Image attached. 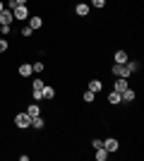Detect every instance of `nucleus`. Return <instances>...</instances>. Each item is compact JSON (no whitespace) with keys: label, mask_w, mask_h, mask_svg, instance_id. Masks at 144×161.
Segmentation results:
<instances>
[{"label":"nucleus","mask_w":144,"mask_h":161,"mask_svg":"<svg viewBox=\"0 0 144 161\" xmlns=\"http://www.w3.org/2000/svg\"><path fill=\"white\" fill-rule=\"evenodd\" d=\"M14 125H17L19 130L31 128V115H29L27 111H24V113H17V115H14Z\"/></svg>","instance_id":"f257e3e1"},{"label":"nucleus","mask_w":144,"mask_h":161,"mask_svg":"<svg viewBox=\"0 0 144 161\" xmlns=\"http://www.w3.org/2000/svg\"><path fill=\"white\" fill-rule=\"evenodd\" d=\"M101 144H103V149H106L108 154H115L118 149H120V142H118L115 137H106V140H103Z\"/></svg>","instance_id":"f03ea898"},{"label":"nucleus","mask_w":144,"mask_h":161,"mask_svg":"<svg viewBox=\"0 0 144 161\" xmlns=\"http://www.w3.org/2000/svg\"><path fill=\"white\" fill-rule=\"evenodd\" d=\"M12 14H14V19H19V22H27L31 14H29V10H27V5H17L12 10Z\"/></svg>","instance_id":"7ed1b4c3"},{"label":"nucleus","mask_w":144,"mask_h":161,"mask_svg":"<svg viewBox=\"0 0 144 161\" xmlns=\"http://www.w3.org/2000/svg\"><path fill=\"white\" fill-rule=\"evenodd\" d=\"M14 22V14H12V10H3V12H0V27H10V24H12Z\"/></svg>","instance_id":"20e7f679"},{"label":"nucleus","mask_w":144,"mask_h":161,"mask_svg":"<svg viewBox=\"0 0 144 161\" xmlns=\"http://www.w3.org/2000/svg\"><path fill=\"white\" fill-rule=\"evenodd\" d=\"M135 99H137V92H135V89H130V87L120 94V101H123V103H132Z\"/></svg>","instance_id":"39448f33"},{"label":"nucleus","mask_w":144,"mask_h":161,"mask_svg":"<svg viewBox=\"0 0 144 161\" xmlns=\"http://www.w3.org/2000/svg\"><path fill=\"white\" fill-rule=\"evenodd\" d=\"M127 87H130V84H127V80H125V77H118V80H115V84H113V92L123 94V92H125Z\"/></svg>","instance_id":"423d86ee"},{"label":"nucleus","mask_w":144,"mask_h":161,"mask_svg":"<svg viewBox=\"0 0 144 161\" xmlns=\"http://www.w3.org/2000/svg\"><path fill=\"white\" fill-rule=\"evenodd\" d=\"M17 72H19V77H31V75H34V70H31V65H29V63H22V65L17 67Z\"/></svg>","instance_id":"0eeeda50"},{"label":"nucleus","mask_w":144,"mask_h":161,"mask_svg":"<svg viewBox=\"0 0 144 161\" xmlns=\"http://www.w3.org/2000/svg\"><path fill=\"white\" fill-rule=\"evenodd\" d=\"M113 60H115L118 65H125V63L130 60V55L125 53V51H115V55H113Z\"/></svg>","instance_id":"6e6552de"},{"label":"nucleus","mask_w":144,"mask_h":161,"mask_svg":"<svg viewBox=\"0 0 144 161\" xmlns=\"http://www.w3.org/2000/svg\"><path fill=\"white\" fill-rule=\"evenodd\" d=\"M75 14L77 17H87V14H89V5H87V3H79V5L75 7Z\"/></svg>","instance_id":"1a4fd4ad"},{"label":"nucleus","mask_w":144,"mask_h":161,"mask_svg":"<svg viewBox=\"0 0 144 161\" xmlns=\"http://www.w3.org/2000/svg\"><path fill=\"white\" fill-rule=\"evenodd\" d=\"M31 128L34 130H43L46 128V120H43L41 115H34V118H31Z\"/></svg>","instance_id":"9d476101"},{"label":"nucleus","mask_w":144,"mask_h":161,"mask_svg":"<svg viewBox=\"0 0 144 161\" xmlns=\"http://www.w3.org/2000/svg\"><path fill=\"white\" fill-rule=\"evenodd\" d=\"M29 27H31V29H34V31H36V29H41L43 27V17H29Z\"/></svg>","instance_id":"9b49d317"},{"label":"nucleus","mask_w":144,"mask_h":161,"mask_svg":"<svg viewBox=\"0 0 144 161\" xmlns=\"http://www.w3.org/2000/svg\"><path fill=\"white\" fill-rule=\"evenodd\" d=\"M89 89L94 92V94H99V92H103V82L101 80H91L89 82Z\"/></svg>","instance_id":"f8f14e48"},{"label":"nucleus","mask_w":144,"mask_h":161,"mask_svg":"<svg viewBox=\"0 0 144 161\" xmlns=\"http://www.w3.org/2000/svg\"><path fill=\"white\" fill-rule=\"evenodd\" d=\"M94 156H96V161H106L110 154H108V152H106L103 147H99V149H96V154H94Z\"/></svg>","instance_id":"ddd939ff"},{"label":"nucleus","mask_w":144,"mask_h":161,"mask_svg":"<svg viewBox=\"0 0 144 161\" xmlns=\"http://www.w3.org/2000/svg\"><path fill=\"white\" fill-rule=\"evenodd\" d=\"M27 113L31 115V118H34V115H41V108H39V103H36V101H34V103H31V106L27 108Z\"/></svg>","instance_id":"4468645a"},{"label":"nucleus","mask_w":144,"mask_h":161,"mask_svg":"<svg viewBox=\"0 0 144 161\" xmlns=\"http://www.w3.org/2000/svg\"><path fill=\"white\" fill-rule=\"evenodd\" d=\"M55 96V89L53 87H43V101H51Z\"/></svg>","instance_id":"2eb2a0df"},{"label":"nucleus","mask_w":144,"mask_h":161,"mask_svg":"<svg viewBox=\"0 0 144 161\" xmlns=\"http://www.w3.org/2000/svg\"><path fill=\"white\" fill-rule=\"evenodd\" d=\"M31 99L39 103V101H43V89H31Z\"/></svg>","instance_id":"dca6fc26"},{"label":"nucleus","mask_w":144,"mask_h":161,"mask_svg":"<svg viewBox=\"0 0 144 161\" xmlns=\"http://www.w3.org/2000/svg\"><path fill=\"white\" fill-rule=\"evenodd\" d=\"M82 99H84V103H91V101L96 99V94H94V92H91V89H87V92H84V94H82Z\"/></svg>","instance_id":"f3484780"},{"label":"nucleus","mask_w":144,"mask_h":161,"mask_svg":"<svg viewBox=\"0 0 144 161\" xmlns=\"http://www.w3.org/2000/svg\"><path fill=\"white\" fill-rule=\"evenodd\" d=\"M108 103L118 106V103H120V94H118V92H110V94H108Z\"/></svg>","instance_id":"a211bd4d"},{"label":"nucleus","mask_w":144,"mask_h":161,"mask_svg":"<svg viewBox=\"0 0 144 161\" xmlns=\"http://www.w3.org/2000/svg\"><path fill=\"white\" fill-rule=\"evenodd\" d=\"M43 87H46V84H43L41 77H34V80H31V89H43Z\"/></svg>","instance_id":"6ab92c4d"},{"label":"nucleus","mask_w":144,"mask_h":161,"mask_svg":"<svg viewBox=\"0 0 144 161\" xmlns=\"http://www.w3.org/2000/svg\"><path fill=\"white\" fill-rule=\"evenodd\" d=\"M31 34H34V29L29 27V24H24V27H22V39H29Z\"/></svg>","instance_id":"aec40b11"},{"label":"nucleus","mask_w":144,"mask_h":161,"mask_svg":"<svg viewBox=\"0 0 144 161\" xmlns=\"http://www.w3.org/2000/svg\"><path fill=\"white\" fill-rule=\"evenodd\" d=\"M31 70H34V75H41V72H43V63H41V60L34 63V65H31Z\"/></svg>","instance_id":"412c9836"},{"label":"nucleus","mask_w":144,"mask_h":161,"mask_svg":"<svg viewBox=\"0 0 144 161\" xmlns=\"http://www.w3.org/2000/svg\"><path fill=\"white\" fill-rule=\"evenodd\" d=\"M89 7H96V10H101V7H106V0H91Z\"/></svg>","instance_id":"4be33fe9"},{"label":"nucleus","mask_w":144,"mask_h":161,"mask_svg":"<svg viewBox=\"0 0 144 161\" xmlns=\"http://www.w3.org/2000/svg\"><path fill=\"white\" fill-rule=\"evenodd\" d=\"M7 48H10V41H7V39H0V53H5Z\"/></svg>","instance_id":"5701e85b"},{"label":"nucleus","mask_w":144,"mask_h":161,"mask_svg":"<svg viewBox=\"0 0 144 161\" xmlns=\"http://www.w3.org/2000/svg\"><path fill=\"white\" fill-rule=\"evenodd\" d=\"M91 147H94V149H99V147H103V144H101V140L96 137V140H91Z\"/></svg>","instance_id":"b1692460"},{"label":"nucleus","mask_w":144,"mask_h":161,"mask_svg":"<svg viewBox=\"0 0 144 161\" xmlns=\"http://www.w3.org/2000/svg\"><path fill=\"white\" fill-rule=\"evenodd\" d=\"M14 7H17V3H14V0H7V10H14Z\"/></svg>","instance_id":"393cba45"},{"label":"nucleus","mask_w":144,"mask_h":161,"mask_svg":"<svg viewBox=\"0 0 144 161\" xmlns=\"http://www.w3.org/2000/svg\"><path fill=\"white\" fill-rule=\"evenodd\" d=\"M14 3H17V5H27V0H14Z\"/></svg>","instance_id":"a878e982"},{"label":"nucleus","mask_w":144,"mask_h":161,"mask_svg":"<svg viewBox=\"0 0 144 161\" xmlns=\"http://www.w3.org/2000/svg\"><path fill=\"white\" fill-rule=\"evenodd\" d=\"M3 10H5V3H3V0H0V12H3Z\"/></svg>","instance_id":"bb28decb"}]
</instances>
